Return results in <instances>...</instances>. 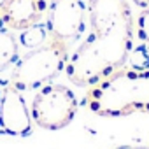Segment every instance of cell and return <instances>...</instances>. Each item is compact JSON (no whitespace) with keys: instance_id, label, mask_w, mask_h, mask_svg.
<instances>
[{"instance_id":"7a4b0ae2","label":"cell","mask_w":149,"mask_h":149,"mask_svg":"<svg viewBox=\"0 0 149 149\" xmlns=\"http://www.w3.org/2000/svg\"><path fill=\"white\" fill-rule=\"evenodd\" d=\"M83 105L100 118L149 114V68L125 65L88 86Z\"/></svg>"},{"instance_id":"ba28073f","label":"cell","mask_w":149,"mask_h":149,"mask_svg":"<svg viewBox=\"0 0 149 149\" xmlns=\"http://www.w3.org/2000/svg\"><path fill=\"white\" fill-rule=\"evenodd\" d=\"M19 60V44L14 33L0 26V70H6Z\"/></svg>"},{"instance_id":"52a82bcc","label":"cell","mask_w":149,"mask_h":149,"mask_svg":"<svg viewBox=\"0 0 149 149\" xmlns=\"http://www.w3.org/2000/svg\"><path fill=\"white\" fill-rule=\"evenodd\" d=\"M47 11V0H2L0 25L11 32H23L30 26L44 23Z\"/></svg>"},{"instance_id":"7c38bea8","label":"cell","mask_w":149,"mask_h":149,"mask_svg":"<svg viewBox=\"0 0 149 149\" xmlns=\"http://www.w3.org/2000/svg\"><path fill=\"white\" fill-rule=\"evenodd\" d=\"M116 149H149V147H142V146H121Z\"/></svg>"},{"instance_id":"3957f363","label":"cell","mask_w":149,"mask_h":149,"mask_svg":"<svg viewBox=\"0 0 149 149\" xmlns=\"http://www.w3.org/2000/svg\"><path fill=\"white\" fill-rule=\"evenodd\" d=\"M68 56L70 46L49 35L42 46L30 49L23 58L16 61L14 72L11 76V86L23 93L53 83V79H56L65 70Z\"/></svg>"},{"instance_id":"8992f818","label":"cell","mask_w":149,"mask_h":149,"mask_svg":"<svg viewBox=\"0 0 149 149\" xmlns=\"http://www.w3.org/2000/svg\"><path fill=\"white\" fill-rule=\"evenodd\" d=\"M32 132L33 121L25 97L9 84L0 97V133L9 137H28Z\"/></svg>"},{"instance_id":"5b68a950","label":"cell","mask_w":149,"mask_h":149,"mask_svg":"<svg viewBox=\"0 0 149 149\" xmlns=\"http://www.w3.org/2000/svg\"><path fill=\"white\" fill-rule=\"evenodd\" d=\"M86 18L84 0H53L46 18L49 35L72 46L81 39L86 28Z\"/></svg>"},{"instance_id":"277c9868","label":"cell","mask_w":149,"mask_h":149,"mask_svg":"<svg viewBox=\"0 0 149 149\" xmlns=\"http://www.w3.org/2000/svg\"><path fill=\"white\" fill-rule=\"evenodd\" d=\"M77 109V97L70 88L56 83H47L37 90L30 105V116L33 125H37L39 128L56 132L74 121Z\"/></svg>"},{"instance_id":"8fae6325","label":"cell","mask_w":149,"mask_h":149,"mask_svg":"<svg viewBox=\"0 0 149 149\" xmlns=\"http://www.w3.org/2000/svg\"><path fill=\"white\" fill-rule=\"evenodd\" d=\"M132 2H133L139 9H142V11H147V9H149V0H132Z\"/></svg>"},{"instance_id":"9c48e42d","label":"cell","mask_w":149,"mask_h":149,"mask_svg":"<svg viewBox=\"0 0 149 149\" xmlns=\"http://www.w3.org/2000/svg\"><path fill=\"white\" fill-rule=\"evenodd\" d=\"M47 39H49L47 23H39V25H35V26H30V28L23 30L21 35H19L21 46L26 47L28 51H30V49H35V47H39V46H42Z\"/></svg>"},{"instance_id":"30bf717a","label":"cell","mask_w":149,"mask_h":149,"mask_svg":"<svg viewBox=\"0 0 149 149\" xmlns=\"http://www.w3.org/2000/svg\"><path fill=\"white\" fill-rule=\"evenodd\" d=\"M135 33L142 42H149V9L142 11L135 21Z\"/></svg>"},{"instance_id":"6da1fadb","label":"cell","mask_w":149,"mask_h":149,"mask_svg":"<svg viewBox=\"0 0 149 149\" xmlns=\"http://www.w3.org/2000/svg\"><path fill=\"white\" fill-rule=\"evenodd\" d=\"M90 35L67 61L65 74L72 84L88 88L130 60L135 39V18L128 0H88Z\"/></svg>"}]
</instances>
